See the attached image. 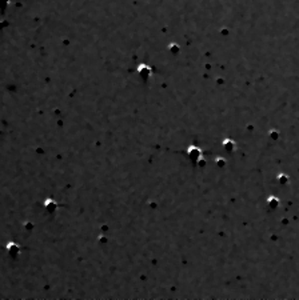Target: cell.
<instances>
[{
  "label": "cell",
  "mask_w": 299,
  "mask_h": 300,
  "mask_svg": "<svg viewBox=\"0 0 299 300\" xmlns=\"http://www.w3.org/2000/svg\"><path fill=\"white\" fill-rule=\"evenodd\" d=\"M11 2H12V0H0V12H2V14H4V12L7 11Z\"/></svg>",
  "instance_id": "3"
},
{
  "label": "cell",
  "mask_w": 299,
  "mask_h": 300,
  "mask_svg": "<svg viewBox=\"0 0 299 300\" xmlns=\"http://www.w3.org/2000/svg\"><path fill=\"white\" fill-rule=\"evenodd\" d=\"M43 208H44V211L47 214L53 215L55 214L56 208H58V203H56L54 199L48 197V199H45L44 202H43Z\"/></svg>",
  "instance_id": "1"
},
{
  "label": "cell",
  "mask_w": 299,
  "mask_h": 300,
  "mask_svg": "<svg viewBox=\"0 0 299 300\" xmlns=\"http://www.w3.org/2000/svg\"><path fill=\"white\" fill-rule=\"evenodd\" d=\"M8 252H10V255L12 258H16L19 255V252H20V247L18 244H15V243H10L8 244Z\"/></svg>",
  "instance_id": "2"
}]
</instances>
